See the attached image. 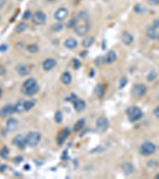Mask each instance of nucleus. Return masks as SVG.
<instances>
[{
	"label": "nucleus",
	"instance_id": "1",
	"mask_svg": "<svg viewBox=\"0 0 159 179\" xmlns=\"http://www.w3.org/2000/svg\"><path fill=\"white\" fill-rule=\"evenodd\" d=\"M127 114L128 116V119L130 122H134L137 121L140 118H142V116H143L142 112L141 109L138 107H130L127 110Z\"/></svg>",
	"mask_w": 159,
	"mask_h": 179
},
{
	"label": "nucleus",
	"instance_id": "2",
	"mask_svg": "<svg viewBox=\"0 0 159 179\" xmlns=\"http://www.w3.org/2000/svg\"><path fill=\"white\" fill-rule=\"evenodd\" d=\"M41 134L38 131H31L29 132L26 137H25V141H26V144L31 147H34L35 146L38 144V143L41 140Z\"/></svg>",
	"mask_w": 159,
	"mask_h": 179
},
{
	"label": "nucleus",
	"instance_id": "3",
	"mask_svg": "<svg viewBox=\"0 0 159 179\" xmlns=\"http://www.w3.org/2000/svg\"><path fill=\"white\" fill-rule=\"evenodd\" d=\"M156 150V146L151 142H146L141 146L140 153L144 156H148L153 154Z\"/></svg>",
	"mask_w": 159,
	"mask_h": 179
},
{
	"label": "nucleus",
	"instance_id": "4",
	"mask_svg": "<svg viewBox=\"0 0 159 179\" xmlns=\"http://www.w3.org/2000/svg\"><path fill=\"white\" fill-rule=\"evenodd\" d=\"M147 87L144 84H138L134 85V87L132 88L131 94L133 96L137 97V98H140V97L143 96L147 93Z\"/></svg>",
	"mask_w": 159,
	"mask_h": 179
},
{
	"label": "nucleus",
	"instance_id": "5",
	"mask_svg": "<svg viewBox=\"0 0 159 179\" xmlns=\"http://www.w3.org/2000/svg\"><path fill=\"white\" fill-rule=\"evenodd\" d=\"M89 30V25L84 21L83 23H78L76 22V25L74 26V31H75L76 34H77L78 36L83 37V36L86 35V34L88 32Z\"/></svg>",
	"mask_w": 159,
	"mask_h": 179
},
{
	"label": "nucleus",
	"instance_id": "6",
	"mask_svg": "<svg viewBox=\"0 0 159 179\" xmlns=\"http://www.w3.org/2000/svg\"><path fill=\"white\" fill-rule=\"evenodd\" d=\"M32 20L36 25H43L46 21V16L42 11H38L32 16Z\"/></svg>",
	"mask_w": 159,
	"mask_h": 179
},
{
	"label": "nucleus",
	"instance_id": "7",
	"mask_svg": "<svg viewBox=\"0 0 159 179\" xmlns=\"http://www.w3.org/2000/svg\"><path fill=\"white\" fill-rule=\"evenodd\" d=\"M96 127L100 132H104L107 131L109 127V122L107 119L103 117V116L98 118L96 121Z\"/></svg>",
	"mask_w": 159,
	"mask_h": 179
},
{
	"label": "nucleus",
	"instance_id": "8",
	"mask_svg": "<svg viewBox=\"0 0 159 179\" xmlns=\"http://www.w3.org/2000/svg\"><path fill=\"white\" fill-rule=\"evenodd\" d=\"M14 112H15V107H13L12 105H10V104H7V105L2 107L0 109V117L1 118L8 117L11 115H12L14 113Z\"/></svg>",
	"mask_w": 159,
	"mask_h": 179
},
{
	"label": "nucleus",
	"instance_id": "9",
	"mask_svg": "<svg viewBox=\"0 0 159 179\" xmlns=\"http://www.w3.org/2000/svg\"><path fill=\"white\" fill-rule=\"evenodd\" d=\"M13 144L15 145L16 147L19 148V149H24L25 147L26 144V141H25V138L23 137L22 135H18L17 136H15L13 139Z\"/></svg>",
	"mask_w": 159,
	"mask_h": 179
},
{
	"label": "nucleus",
	"instance_id": "10",
	"mask_svg": "<svg viewBox=\"0 0 159 179\" xmlns=\"http://www.w3.org/2000/svg\"><path fill=\"white\" fill-rule=\"evenodd\" d=\"M68 16V11L64 7L59 8L56 12H55L54 17L55 19L58 20V21H63L66 19Z\"/></svg>",
	"mask_w": 159,
	"mask_h": 179
},
{
	"label": "nucleus",
	"instance_id": "11",
	"mask_svg": "<svg viewBox=\"0 0 159 179\" xmlns=\"http://www.w3.org/2000/svg\"><path fill=\"white\" fill-rule=\"evenodd\" d=\"M56 65H57V61L52 58H49V59H46V61H43L42 68L46 71H49V70L52 69V68H54Z\"/></svg>",
	"mask_w": 159,
	"mask_h": 179
},
{
	"label": "nucleus",
	"instance_id": "12",
	"mask_svg": "<svg viewBox=\"0 0 159 179\" xmlns=\"http://www.w3.org/2000/svg\"><path fill=\"white\" fill-rule=\"evenodd\" d=\"M16 71L20 76H26L29 73V69L25 64H19L16 67Z\"/></svg>",
	"mask_w": 159,
	"mask_h": 179
},
{
	"label": "nucleus",
	"instance_id": "13",
	"mask_svg": "<svg viewBox=\"0 0 159 179\" xmlns=\"http://www.w3.org/2000/svg\"><path fill=\"white\" fill-rule=\"evenodd\" d=\"M116 59H117V55L113 50L109 51L106 55V57H104L105 63L107 64H112L113 62H115Z\"/></svg>",
	"mask_w": 159,
	"mask_h": 179
},
{
	"label": "nucleus",
	"instance_id": "14",
	"mask_svg": "<svg viewBox=\"0 0 159 179\" xmlns=\"http://www.w3.org/2000/svg\"><path fill=\"white\" fill-rule=\"evenodd\" d=\"M69 131L68 130H63V131H61V132H60V134H59L58 135H57V143L58 145H61L65 141V139H66V138L69 136Z\"/></svg>",
	"mask_w": 159,
	"mask_h": 179
},
{
	"label": "nucleus",
	"instance_id": "15",
	"mask_svg": "<svg viewBox=\"0 0 159 179\" xmlns=\"http://www.w3.org/2000/svg\"><path fill=\"white\" fill-rule=\"evenodd\" d=\"M122 169H123V173L126 175L131 174L134 171V166L131 163H130V162H125L124 164H123Z\"/></svg>",
	"mask_w": 159,
	"mask_h": 179
},
{
	"label": "nucleus",
	"instance_id": "16",
	"mask_svg": "<svg viewBox=\"0 0 159 179\" xmlns=\"http://www.w3.org/2000/svg\"><path fill=\"white\" fill-rule=\"evenodd\" d=\"M74 108L76 112H82L85 108L86 103L82 100H75L73 101Z\"/></svg>",
	"mask_w": 159,
	"mask_h": 179
},
{
	"label": "nucleus",
	"instance_id": "17",
	"mask_svg": "<svg viewBox=\"0 0 159 179\" xmlns=\"http://www.w3.org/2000/svg\"><path fill=\"white\" fill-rule=\"evenodd\" d=\"M18 125V120L15 118L9 119L7 123H6V129L9 131H15Z\"/></svg>",
	"mask_w": 159,
	"mask_h": 179
},
{
	"label": "nucleus",
	"instance_id": "18",
	"mask_svg": "<svg viewBox=\"0 0 159 179\" xmlns=\"http://www.w3.org/2000/svg\"><path fill=\"white\" fill-rule=\"evenodd\" d=\"M37 84V81L33 78H29L28 80H26L25 82L22 84V91L27 90V89H30L32 87L35 86Z\"/></svg>",
	"mask_w": 159,
	"mask_h": 179
},
{
	"label": "nucleus",
	"instance_id": "19",
	"mask_svg": "<svg viewBox=\"0 0 159 179\" xmlns=\"http://www.w3.org/2000/svg\"><path fill=\"white\" fill-rule=\"evenodd\" d=\"M65 46L66 47V48L69 49H75L76 47L77 46V42H76V40L74 39V38H69L65 42Z\"/></svg>",
	"mask_w": 159,
	"mask_h": 179
},
{
	"label": "nucleus",
	"instance_id": "20",
	"mask_svg": "<svg viewBox=\"0 0 159 179\" xmlns=\"http://www.w3.org/2000/svg\"><path fill=\"white\" fill-rule=\"evenodd\" d=\"M121 38L122 42H123L125 45H127V46L130 45L132 43V42H133V36L130 34H129V33H127V32H126V33L123 34Z\"/></svg>",
	"mask_w": 159,
	"mask_h": 179
},
{
	"label": "nucleus",
	"instance_id": "21",
	"mask_svg": "<svg viewBox=\"0 0 159 179\" xmlns=\"http://www.w3.org/2000/svg\"><path fill=\"white\" fill-rule=\"evenodd\" d=\"M61 82H62L63 84H66V85H67V84H69L70 83H71L72 76L69 73H68V72H65V73H64L61 75Z\"/></svg>",
	"mask_w": 159,
	"mask_h": 179
},
{
	"label": "nucleus",
	"instance_id": "22",
	"mask_svg": "<svg viewBox=\"0 0 159 179\" xmlns=\"http://www.w3.org/2000/svg\"><path fill=\"white\" fill-rule=\"evenodd\" d=\"M38 91H39V86H38V84H36L35 86L32 87V88L27 89V90L23 91V93H24L25 95L31 96L34 95V94H36V93H38Z\"/></svg>",
	"mask_w": 159,
	"mask_h": 179
},
{
	"label": "nucleus",
	"instance_id": "23",
	"mask_svg": "<svg viewBox=\"0 0 159 179\" xmlns=\"http://www.w3.org/2000/svg\"><path fill=\"white\" fill-rule=\"evenodd\" d=\"M134 10L138 15H143V14L147 12V7L144 5H142L140 3L135 5L134 7Z\"/></svg>",
	"mask_w": 159,
	"mask_h": 179
},
{
	"label": "nucleus",
	"instance_id": "24",
	"mask_svg": "<svg viewBox=\"0 0 159 179\" xmlns=\"http://www.w3.org/2000/svg\"><path fill=\"white\" fill-rule=\"evenodd\" d=\"M84 125H85V120L84 119H81V120H79L76 123L75 125H74L73 130L75 131H80V130L84 128Z\"/></svg>",
	"mask_w": 159,
	"mask_h": 179
},
{
	"label": "nucleus",
	"instance_id": "25",
	"mask_svg": "<svg viewBox=\"0 0 159 179\" xmlns=\"http://www.w3.org/2000/svg\"><path fill=\"white\" fill-rule=\"evenodd\" d=\"M95 38L93 37H88V38H84L83 42H82V45L83 46L85 47V48H88L90 47L93 43H94Z\"/></svg>",
	"mask_w": 159,
	"mask_h": 179
},
{
	"label": "nucleus",
	"instance_id": "26",
	"mask_svg": "<svg viewBox=\"0 0 159 179\" xmlns=\"http://www.w3.org/2000/svg\"><path fill=\"white\" fill-rule=\"evenodd\" d=\"M147 36H148V38H150L152 40H154L157 38V31H156L154 27L149 28L148 30H147Z\"/></svg>",
	"mask_w": 159,
	"mask_h": 179
},
{
	"label": "nucleus",
	"instance_id": "27",
	"mask_svg": "<svg viewBox=\"0 0 159 179\" xmlns=\"http://www.w3.org/2000/svg\"><path fill=\"white\" fill-rule=\"evenodd\" d=\"M26 28H27V24L25 22H20L15 28V32L17 34H22V32L26 30Z\"/></svg>",
	"mask_w": 159,
	"mask_h": 179
},
{
	"label": "nucleus",
	"instance_id": "28",
	"mask_svg": "<svg viewBox=\"0 0 159 179\" xmlns=\"http://www.w3.org/2000/svg\"><path fill=\"white\" fill-rule=\"evenodd\" d=\"M24 102L25 101H23L22 100H19L15 106V112L20 113V112H22V111H24Z\"/></svg>",
	"mask_w": 159,
	"mask_h": 179
},
{
	"label": "nucleus",
	"instance_id": "29",
	"mask_svg": "<svg viewBox=\"0 0 159 179\" xmlns=\"http://www.w3.org/2000/svg\"><path fill=\"white\" fill-rule=\"evenodd\" d=\"M95 93H96V95L98 97H100L101 98V97L103 96L105 93V89L104 88H103V86L101 85V84L97 85V87L96 88V89H95Z\"/></svg>",
	"mask_w": 159,
	"mask_h": 179
},
{
	"label": "nucleus",
	"instance_id": "30",
	"mask_svg": "<svg viewBox=\"0 0 159 179\" xmlns=\"http://www.w3.org/2000/svg\"><path fill=\"white\" fill-rule=\"evenodd\" d=\"M35 104V101L34 100H27V101L24 102V110L25 111H29L34 107Z\"/></svg>",
	"mask_w": 159,
	"mask_h": 179
},
{
	"label": "nucleus",
	"instance_id": "31",
	"mask_svg": "<svg viewBox=\"0 0 159 179\" xmlns=\"http://www.w3.org/2000/svg\"><path fill=\"white\" fill-rule=\"evenodd\" d=\"M26 49H27L28 52H29L30 53H35L39 50V48H38V45L36 44L29 45Z\"/></svg>",
	"mask_w": 159,
	"mask_h": 179
},
{
	"label": "nucleus",
	"instance_id": "32",
	"mask_svg": "<svg viewBox=\"0 0 159 179\" xmlns=\"http://www.w3.org/2000/svg\"><path fill=\"white\" fill-rule=\"evenodd\" d=\"M63 29V24L62 23H56L52 26V30L55 32L60 31Z\"/></svg>",
	"mask_w": 159,
	"mask_h": 179
},
{
	"label": "nucleus",
	"instance_id": "33",
	"mask_svg": "<svg viewBox=\"0 0 159 179\" xmlns=\"http://www.w3.org/2000/svg\"><path fill=\"white\" fill-rule=\"evenodd\" d=\"M76 22H77V20L76 19H70L69 21V22L67 23V27L68 28H74V26L76 25Z\"/></svg>",
	"mask_w": 159,
	"mask_h": 179
},
{
	"label": "nucleus",
	"instance_id": "34",
	"mask_svg": "<svg viewBox=\"0 0 159 179\" xmlns=\"http://www.w3.org/2000/svg\"><path fill=\"white\" fill-rule=\"evenodd\" d=\"M55 120L56 122L60 123L62 121V114L61 112H56V115H55Z\"/></svg>",
	"mask_w": 159,
	"mask_h": 179
},
{
	"label": "nucleus",
	"instance_id": "35",
	"mask_svg": "<svg viewBox=\"0 0 159 179\" xmlns=\"http://www.w3.org/2000/svg\"><path fill=\"white\" fill-rule=\"evenodd\" d=\"M8 154H9V150L8 149L6 148V147H4L2 148V150H1V156H2V158H6L7 156H8Z\"/></svg>",
	"mask_w": 159,
	"mask_h": 179
},
{
	"label": "nucleus",
	"instance_id": "36",
	"mask_svg": "<svg viewBox=\"0 0 159 179\" xmlns=\"http://www.w3.org/2000/svg\"><path fill=\"white\" fill-rule=\"evenodd\" d=\"M157 77V73L154 71H151L150 74L148 75V80H154L155 78Z\"/></svg>",
	"mask_w": 159,
	"mask_h": 179
},
{
	"label": "nucleus",
	"instance_id": "37",
	"mask_svg": "<svg viewBox=\"0 0 159 179\" xmlns=\"http://www.w3.org/2000/svg\"><path fill=\"white\" fill-rule=\"evenodd\" d=\"M31 12L29 11H26L25 13H24V15H23V19H25V20H28L31 18Z\"/></svg>",
	"mask_w": 159,
	"mask_h": 179
},
{
	"label": "nucleus",
	"instance_id": "38",
	"mask_svg": "<svg viewBox=\"0 0 159 179\" xmlns=\"http://www.w3.org/2000/svg\"><path fill=\"white\" fill-rule=\"evenodd\" d=\"M127 80L126 77L122 78L121 80H120V86H119V88H120V89L123 88V87L125 86L126 84H127Z\"/></svg>",
	"mask_w": 159,
	"mask_h": 179
},
{
	"label": "nucleus",
	"instance_id": "39",
	"mask_svg": "<svg viewBox=\"0 0 159 179\" xmlns=\"http://www.w3.org/2000/svg\"><path fill=\"white\" fill-rule=\"evenodd\" d=\"M148 2L151 6H157L159 4V0H148Z\"/></svg>",
	"mask_w": 159,
	"mask_h": 179
},
{
	"label": "nucleus",
	"instance_id": "40",
	"mask_svg": "<svg viewBox=\"0 0 159 179\" xmlns=\"http://www.w3.org/2000/svg\"><path fill=\"white\" fill-rule=\"evenodd\" d=\"M6 68L4 67V66H0V76H2V75H4L5 73H6Z\"/></svg>",
	"mask_w": 159,
	"mask_h": 179
},
{
	"label": "nucleus",
	"instance_id": "41",
	"mask_svg": "<svg viewBox=\"0 0 159 179\" xmlns=\"http://www.w3.org/2000/svg\"><path fill=\"white\" fill-rule=\"evenodd\" d=\"M6 3V0H0V10H2Z\"/></svg>",
	"mask_w": 159,
	"mask_h": 179
},
{
	"label": "nucleus",
	"instance_id": "42",
	"mask_svg": "<svg viewBox=\"0 0 159 179\" xmlns=\"http://www.w3.org/2000/svg\"><path fill=\"white\" fill-rule=\"evenodd\" d=\"M154 116L157 117V118H159V107H156L154 111Z\"/></svg>",
	"mask_w": 159,
	"mask_h": 179
},
{
	"label": "nucleus",
	"instance_id": "43",
	"mask_svg": "<svg viewBox=\"0 0 159 179\" xmlns=\"http://www.w3.org/2000/svg\"><path fill=\"white\" fill-rule=\"evenodd\" d=\"M154 28H157L159 27V19H156L154 22Z\"/></svg>",
	"mask_w": 159,
	"mask_h": 179
},
{
	"label": "nucleus",
	"instance_id": "44",
	"mask_svg": "<svg viewBox=\"0 0 159 179\" xmlns=\"http://www.w3.org/2000/svg\"><path fill=\"white\" fill-rule=\"evenodd\" d=\"M6 49H7V46H6V45H2V46H0V51H1V52H4V51L6 50Z\"/></svg>",
	"mask_w": 159,
	"mask_h": 179
},
{
	"label": "nucleus",
	"instance_id": "45",
	"mask_svg": "<svg viewBox=\"0 0 159 179\" xmlns=\"http://www.w3.org/2000/svg\"><path fill=\"white\" fill-rule=\"evenodd\" d=\"M1 95H2V90L0 89V96H1Z\"/></svg>",
	"mask_w": 159,
	"mask_h": 179
},
{
	"label": "nucleus",
	"instance_id": "46",
	"mask_svg": "<svg viewBox=\"0 0 159 179\" xmlns=\"http://www.w3.org/2000/svg\"><path fill=\"white\" fill-rule=\"evenodd\" d=\"M157 178H159V175H157Z\"/></svg>",
	"mask_w": 159,
	"mask_h": 179
},
{
	"label": "nucleus",
	"instance_id": "47",
	"mask_svg": "<svg viewBox=\"0 0 159 179\" xmlns=\"http://www.w3.org/2000/svg\"><path fill=\"white\" fill-rule=\"evenodd\" d=\"M49 1H53V0H49Z\"/></svg>",
	"mask_w": 159,
	"mask_h": 179
},
{
	"label": "nucleus",
	"instance_id": "48",
	"mask_svg": "<svg viewBox=\"0 0 159 179\" xmlns=\"http://www.w3.org/2000/svg\"><path fill=\"white\" fill-rule=\"evenodd\" d=\"M158 40H159V36H158Z\"/></svg>",
	"mask_w": 159,
	"mask_h": 179
}]
</instances>
